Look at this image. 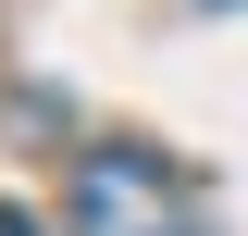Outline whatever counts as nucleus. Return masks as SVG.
<instances>
[{
    "label": "nucleus",
    "mask_w": 248,
    "mask_h": 236,
    "mask_svg": "<svg viewBox=\"0 0 248 236\" xmlns=\"http://www.w3.org/2000/svg\"><path fill=\"white\" fill-rule=\"evenodd\" d=\"M199 211H211V199H199L186 162H161V149H87L62 224H75V236H199Z\"/></svg>",
    "instance_id": "f257e3e1"
},
{
    "label": "nucleus",
    "mask_w": 248,
    "mask_h": 236,
    "mask_svg": "<svg viewBox=\"0 0 248 236\" xmlns=\"http://www.w3.org/2000/svg\"><path fill=\"white\" fill-rule=\"evenodd\" d=\"M223 13H236V0H223Z\"/></svg>",
    "instance_id": "7ed1b4c3"
},
{
    "label": "nucleus",
    "mask_w": 248,
    "mask_h": 236,
    "mask_svg": "<svg viewBox=\"0 0 248 236\" xmlns=\"http://www.w3.org/2000/svg\"><path fill=\"white\" fill-rule=\"evenodd\" d=\"M0 236H50V224H37V211H25V199H0Z\"/></svg>",
    "instance_id": "f03ea898"
}]
</instances>
